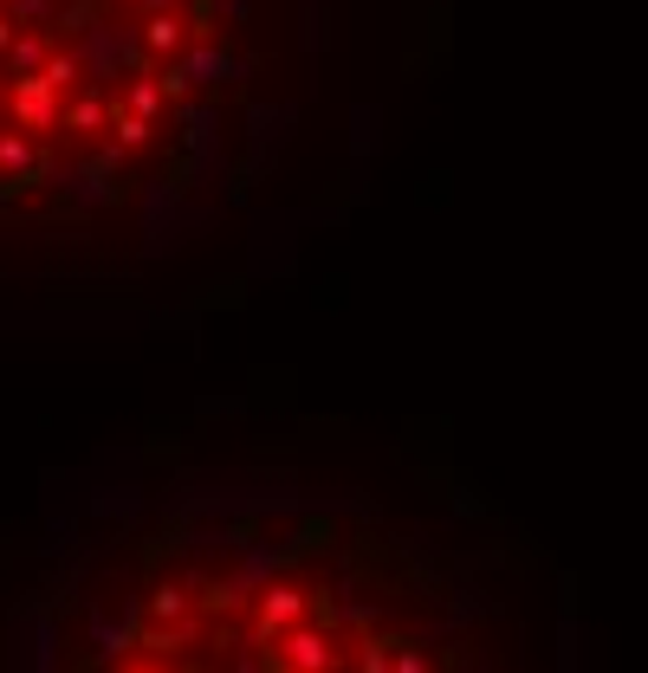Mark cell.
<instances>
[{
	"label": "cell",
	"instance_id": "obj_1",
	"mask_svg": "<svg viewBox=\"0 0 648 673\" xmlns=\"http://www.w3.org/2000/svg\"><path fill=\"white\" fill-rule=\"evenodd\" d=\"M26 673H512V635L357 492L182 486L59 557Z\"/></svg>",
	"mask_w": 648,
	"mask_h": 673
}]
</instances>
